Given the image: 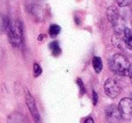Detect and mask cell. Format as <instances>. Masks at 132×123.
<instances>
[{"instance_id": "277c9868", "label": "cell", "mask_w": 132, "mask_h": 123, "mask_svg": "<svg viewBox=\"0 0 132 123\" xmlns=\"http://www.w3.org/2000/svg\"><path fill=\"white\" fill-rule=\"evenodd\" d=\"M120 88L119 83L113 78H109L104 83V92L108 97L114 99L120 94Z\"/></svg>"}, {"instance_id": "ac0fdd59", "label": "cell", "mask_w": 132, "mask_h": 123, "mask_svg": "<svg viewBox=\"0 0 132 123\" xmlns=\"http://www.w3.org/2000/svg\"><path fill=\"white\" fill-rule=\"evenodd\" d=\"M84 123H94V120H93V118H91V117H88V118L85 120V121Z\"/></svg>"}, {"instance_id": "e0dca14e", "label": "cell", "mask_w": 132, "mask_h": 123, "mask_svg": "<svg viewBox=\"0 0 132 123\" xmlns=\"http://www.w3.org/2000/svg\"><path fill=\"white\" fill-rule=\"evenodd\" d=\"M129 78H130V81H131V84H132V63L130 64V67H129Z\"/></svg>"}, {"instance_id": "6da1fadb", "label": "cell", "mask_w": 132, "mask_h": 123, "mask_svg": "<svg viewBox=\"0 0 132 123\" xmlns=\"http://www.w3.org/2000/svg\"><path fill=\"white\" fill-rule=\"evenodd\" d=\"M5 31L8 35L10 43L14 47H19L23 43V24L20 21H9Z\"/></svg>"}, {"instance_id": "2e32d148", "label": "cell", "mask_w": 132, "mask_h": 123, "mask_svg": "<svg viewBox=\"0 0 132 123\" xmlns=\"http://www.w3.org/2000/svg\"><path fill=\"white\" fill-rule=\"evenodd\" d=\"M98 102V95H97V93L95 91H93V103L94 105H96Z\"/></svg>"}, {"instance_id": "5bb4252c", "label": "cell", "mask_w": 132, "mask_h": 123, "mask_svg": "<svg viewBox=\"0 0 132 123\" xmlns=\"http://www.w3.org/2000/svg\"><path fill=\"white\" fill-rule=\"evenodd\" d=\"M77 85L79 86V89H80V94L83 95V94H85V85H84V83L80 78L77 80Z\"/></svg>"}, {"instance_id": "ba28073f", "label": "cell", "mask_w": 132, "mask_h": 123, "mask_svg": "<svg viewBox=\"0 0 132 123\" xmlns=\"http://www.w3.org/2000/svg\"><path fill=\"white\" fill-rule=\"evenodd\" d=\"M124 42L128 49L132 50V31L129 28L126 27L124 31Z\"/></svg>"}, {"instance_id": "9c48e42d", "label": "cell", "mask_w": 132, "mask_h": 123, "mask_svg": "<svg viewBox=\"0 0 132 123\" xmlns=\"http://www.w3.org/2000/svg\"><path fill=\"white\" fill-rule=\"evenodd\" d=\"M49 47H50V50H51L52 55L55 56V57H57V56H59L61 54V49H60V47H59V42H57V40H54V42H51Z\"/></svg>"}, {"instance_id": "30bf717a", "label": "cell", "mask_w": 132, "mask_h": 123, "mask_svg": "<svg viewBox=\"0 0 132 123\" xmlns=\"http://www.w3.org/2000/svg\"><path fill=\"white\" fill-rule=\"evenodd\" d=\"M93 67L96 73H100L103 69V62H102L101 58L99 57H94L93 59Z\"/></svg>"}, {"instance_id": "7c38bea8", "label": "cell", "mask_w": 132, "mask_h": 123, "mask_svg": "<svg viewBox=\"0 0 132 123\" xmlns=\"http://www.w3.org/2000/svg\"><path fill=\"white\" fill-rule=\"evenodd\" d=\"M10 20L5 18L1 14H0V33H2L3 31H5L6 30L7 24H8Z\"/></svg>"}, {"instance_id": "8992f818", "label": "cell", "mask_w": 132, "mask_h": 123, "mask_svg": "<svg viewBox=\"0 0 132 123\" xmlns=\"http://www.w3.org/2000/svg\"><path fill=\"white\" fill-rule=\"evenodd\" d=\"M105 114L106 119H107L109 123H120V120L122 119L121 114L120 112V110H119V106L117 107L114 104L107 107Z\"/></svg>"}, {"instance_id": "4fadbf2b", "label": "cell", "mask_w": 132, "mask_h": 123, "mask_svg": "<svg viewBox=\"0 0 132 123\" xmlns=\"http://www.w3.org/2000/svg\"><path fill=\"white\" fill-rule=\"evenodd\" d=\"M42 73V69L40 67V65L37 64V63H34V65H33V75H34V76L37 77V76H39Z\"/></svg>"}, {"instance_id": "d6986e66", "label": "cell", "mask_w": 132, "mask_h": 123, "mask_svg": "<svg viewBox=\"0 0 132 123\" xmlns=\"http://www.w3.org/2000/svg\"><path fill=\"white\" fill-rule=\"evenodd\" d=\"M131 99H132V96H131Z\"/></svg>"}, {"instance_id": "5b68a950", "label": "cell", "mask_w": 132, "mask_h": 123, "mask_svg": "<svg viewBox=\"0 0 132 123\" xmlns=\"http://www.w3.org/2000/svg\"><path fill=\"white\" fill-rule=\"evenodd\" d=\"M119 110L123 120H129L132 119V99H121L119 103Z\"/></svg>"}, {"instance_id": "3957f363", "label": "cell", "mask_w": 132, "mask_h": 123, "mask_svg": "<svg viewBox=\"0 0 132 123\" xmlns=\"http://www.w3.org/2000/svg\"><path fill=\"white\" fill-rule=\"evenodd\" d=\"M107 18L113 26L115 31L118 33L124 32L126 27L122 18L119 14V10L115 6H111L107 10Z\"/></svg>"}, {"instance_id": "7a4b0ae2", "label": "cell", "mask_w": 132, "mask_h": 123, "mask_svg": "<svg viewBox=\"0 0 132 123\" xmlns=\"http://www.w3.org/2000/svg\"><path fill=\"white\" fill-rule=\"evenodd\" d=\"M109 67L112 72L122 76H129L130 63L122 54H115L109 62Z\"/></svg>"}, {"instance_id": "8fae6325", "label": "cell", "mask_w": 132, "mask_h": 123, "mask_svg": "<svg viewBox=\"0 0 132 123\" xmlns=\"http://www.w3.org/2000/svg\"><path fill=\"white\" fill-rule=\"evenodd\" d=\"M60 27H59L57 24H51L50 26V30H49V32H50V35H51V37H52V38H55V37H57V35L59 34V32H60Z\"/></svg>"}, {"instance_id": "9a60e30c", "label": "cell", "mask_w": 132, "mask_h": 123, "mask_svg": "<svg viewBox=\"0 0 132 123\" xmlns=\"http://www.w3.org/2000/svg\"><path fill=\"white\" fill-rule=\"evenodd\" d=\"M132 0H117V3L120 6H127L130 5Z\"/></svg>"}, {"instance_id": "52a82bcc", "label": "cell", "mask_w": 132, "mask_h": 123, "mask_svg": "<svg viewBox=\"0 0 132 123\" xmlns=\"http://www.w3.org/2000/svg\"><path fill=\"white\" fill-rule=\"evenodd\" d=\"M26 104L30 110V112H31V116H32L33 120H35L36 123H40V114H39V111L37 110V106L36 103H35V100L33 99V97L31 96V94L30 93H27L26 94Z\"/></svg>"}]
</instances>
